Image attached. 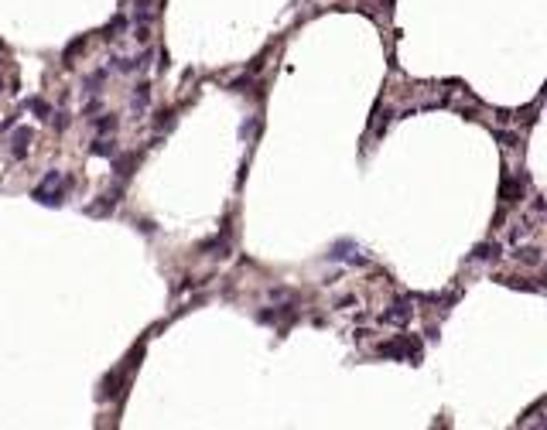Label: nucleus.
<instances>
[{
    "instance_id": "obj_2",
    "label": "nucleus",
    "mask_w": 547,
    "mask_h": 430,
    "mask_svg": "<svg viewBox=\"0 0 547 430\" xmlns=\"http://www.w3.org/2000/svg\"><path fill=\"white\" fill-rule=\"evenodd\" d=\"M28 143H31V130H17L14 134V157H24Z\"/></svg>"
},
{
    "instance_id": "obj_3",
    "label": "nucleus",
    "mask_w": 547,
    "mask_h": 430,
    "mask_svg": "<svg viewBox=\"0 0 547 430\" xmlns=\"http://www.w3.org/2000/svg\"><path fill=\"white\" fill-rule=\"evenodd\" d=\"M92 150H96V154H113L117 147H113V143H106V140H96V147H92Z\"/></svg>"
},
{
    "instance_id": "obj_1",
    "label": "nucleus",
    "mask_w": 547,
    "mask_h": 430,
    "mask_svg": "<svg viewBox=\"0 0 547 430\" xmlns=\"http://www.w3.org/2000/svg\"><path fill=\"white\" fill-rule=\"evenodd\" d=\"M407 318H410V307H407V304H394V311H387V314H383V321H390V324H404Z\"/></svg>"
}]
</instances>
